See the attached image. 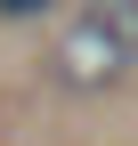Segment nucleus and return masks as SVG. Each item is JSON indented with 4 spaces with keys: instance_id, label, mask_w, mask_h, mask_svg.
<instances>
[{
    "instance_id": "f257e3e1",
    "label": "nucleus",
    "mask_w": 138,
    "mask_h": 146,
    "mask_svg": "<svg viewBox=\"0 0 138 146\" xmlns=\"http://www.w3.org/2000/svg\"><path fill=\"white\" fill-rule=\"evenodd\" d=\"M49 73L57 89H81V98L122 89L138 73V0H81L49 49Z\"/></svg>"
},
{
    "instance_id": "f03ea898",
    "label": "nucleus",
    "mask_w": 138,
    "mask_h": 146,
    "mask_svg": "<svg viewBox=\"0 0 138 146\" xmlns=\"http://www.w3.org/2000/svg\"><path fill=\"white\" fill-rule=\"evenodd\" d=\"M57 8V0H0V16H8V25H33V16H49Z\"/></svg>"
}]
</instances>
